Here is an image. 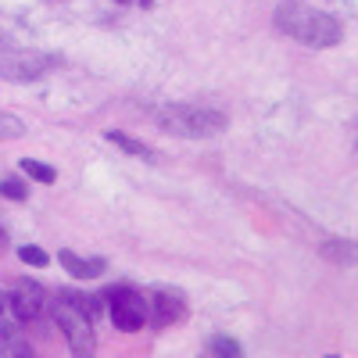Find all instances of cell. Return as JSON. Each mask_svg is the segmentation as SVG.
I'll return each instance as SVG.
<instances>
[{
    "instance_id": "obj_2",
    "label": "cell",
    "mask_w": 358,
    "mask_h": 358,
    "mask_svg": "<svg viewBox=\"0 0 358 358\" xmlns=\"http://www.w3.org/2000/svg\"><path fill=\"white\" fill-rule=\"evenodd\" d=\"M94 312L97 297H79V294H57L54 301V322L65 334L72 355H94Z\"/></svg>"
},
{
    "instance_id": "obj_13",
    "label": "cell",
    "mask_w": 358,
    "mask_h": 358,
    "mask_svg": "<svg viewBox=\"0 0 358 358\" xmlns=\"http://www.w3.org/2000/svg\"><path fill=\"white\" fill-rule=\"evenodd\" d=\"M208 351L219 355V358H241L244 355V348L236 344L233 337H212V341H208Z\"/></svg>"
},
{
    "instance_id": "obj_17",
    "label": "cell",
    "mask_w": 358,
    "mask_h": 358,
    "mask_svg": "<svg viewBox=\"0 0 358 358\" xmlns=\"http://www.w3.org/2000/svg\"><path fill=\"white\" fill-rule=\"evenodd\" d=\"M4 308H8V297H4V294H0V312H4Z\"/></svg>"
},
{
    "instance_id": "obj_8",
    "label": "cell",
    "mask_w": 358,
    "mask_h": 358,
    "mask_svg": "<svg viewBox=\"0 0 358 358\" xmlns=\"http://www.w3.org/2000/svg\"><path fill=\"white\" fill-rule=\"evenodd\" d=\"M57 262H62L65 273H72L76 280H97L104 273V258H79L76 251H62Z\"/></svg>"
},
{
    "instance_id": "obj_15",
    "label": "cell",
    "mask_w": 358,
    "mask_h": 358,
    "mask_svg": "<svg viewBox=\"0 0 358 358\" xmlns=\"http://www.w3.org/2000/svg\"><path fill=\"white\" fill-rule=\"evenodd\" d=\"M18 258H22L25 265H33V268L50 265V255H47L43 248H36V244H25V248H18Z\"/></svg>"
},
{
    "instance_id": "obj_1",
    "label": "cell",
    "mask_w": 358,
    "mask_h": 358,
    "mask_svg": "<svg viewBox=\"0 0 358 358\" xmlns=\"http://www.w3.org/2000/svg\"><path fill=\"white\" fill-rule=\"evenodd\" d=\"M276 29L294 36L297 43H305V47H337L344 40V29L334 15L305 8V4H297V0H290V4H283L276 11Z\"/></svg>"
},
{
    "instance_id": "obj_10",
    "label": "cell",
    "mask_w": 358,
    "mask_h": 358,
    "mask_svg": "<svg viewBox=\"0 0 358 358\" xmlns=\"http://www.w3.org/2000/svg\"><path fill=\"white\" fill-rule=\"evenodd\" d=\"M29 341H22L15 322H0V355H29Z\"/></svg>"
},
{
    "instance_id": "obj_3",
    "label": "cell",
    "mask_w": 358,
    "mask_h": 358,
    "mask_svg": "<svg viewBox=\"0 0 358 358\" xmlns=\"http://www.w3.org/2000/svg\"><path fill=\"white\" fill-rule=\"evenodd\" d=\"M158 126L172 136L183 140H201V136H215L229 126V118L215 108H197V104H169L155 111Z\"/></svg>"
},
{
    "instance_id": "obj_14",
    "label": "cell",
    "mask_w": 358,
    "mask_h": 358,
    "mask_svg": "<svg viewBox=\"0 0 358 358\" xmlns=\"http://www.w3.org/2000/svg\"><path fill=\"white\" fill-rule=\"evenodd\" d=\"M25 133V122L18 115H8V111H0V140H18Z\"/></svg>"
},
{
    "instance_id": "obj_12",
    "label": "cell",
    "mask_w": 358,
    "mask_h": 358,
    "mask_svg": "<svg viewBox=\"0 0 358 358\" xmlns=\"http://www.w3.org/2000/svg\"><path fill=\"white\" fill-rule=\"evenodd\" d=\"M22 172H25L29 179H36V183H54V179H57V172H54L50 165L36 162V158H22Z\"/></svg>"
},
{
    "instance_id": "obj_4",
    "label": "cell",
    "mask_w": 358,
    "mask_h": 358,
    "mask_svg": "<svg viewBox=\"0 0 358 358\" xmlns=\"http://www.w3.org/2000/svg\"><path fill=\"white\" fill-rule=\"evenodd\" d=\"M108 297H111L108 315H111V322H115V330L136 334V330H143V326H147V297H143V294H136V290H129V287H118V290H111Z\"/></svg>"
},
{
    "instance_id": "obj_11",
    "label": "cell",
    "mask_w": 358,
    "mask_h": 358,
    "mask_svg": "<svg viewBox=\"0 0 358 358\" xmlns=\"http://www.w3.org/2000/svg\"><path fill=\"white\" fill-rule=\"evenodd\" d=\"M322 255L330 258V262H337V265H351L355 262V244L351 241H326L322 244Z\"/></svg>"
},
{
    "instance_id": "obj_18",
    "label": "cell",
    "mask_w": 358,
    "mask_h": 358,
    "mask_svg": "<svg viewBox=\"0 0 358 358\" xmlns=\"http://www.w3.org/2000/svg\"><path fill=\"white\" fill-rule=\"evenodd\" d=\"M118 4H133V0H118Z\"/></svg>"
},
{
    "instance_id": "obj_16",
    "label": "cell",
    "mask_w": 358,
    "mask_h": 358,
    "mask_svg": "<svg viewBox=\"0 0 358 358\" xmlns=\"http://www.w3.org/2000/svg\"><path fill=\"white\" fill-rule=\"evenodd\" d=\"M0 197H8V201H25L29 190L18 183V179H0Z\"/></svg>"
},
{
    "instance_id": "obj_6",
    "label": "cell",
    "mask_w": 358,
    "mask_h": 358,
    "mask_svg": "<svg viewBox=\"0 0 358 358\" xmlns=\"http://www.w3.org/2000/svg\"><path fill=\"white\" fill-rule=\"evenodd\" d=\"M43 305H47V294H43V287H40L36 280H18V283H15V294L8 297V308L15 312L18 322L36 319V315L43 312Z\"/></svg>"
},
{
    "instance_id": "obj_19",
    "label": "cell",
    "mask_w": 358,
    "mask_h": 358,
    "mask_svg": "<svg viewBox=\"0 0 358 358\" xmlns=\"http://www.w3.org/2000/svg\"><path fill=\"white\" fill-rule=\"evenodd\" d=\"M0 43H4V36H0Z\"/></svg>"
},
{
    "instance_id": "obj_7",
    "label": "cell",
    "mask_w": 358,
    "mask_h": 358,
    "mask_svg": "<svg viewBox=\"0 0 358 358\" xmlns=\"http://www.w3.org/2000/svg\"><path fill=\"white\" fill-rule=\"evenodd\" d=\"M183 294L179 290H158L155 297H147V322H155V326H172L176 319H183Z\"/></svg>"
},
{
    "instance_id": "obj_5",
    "label": "cell",
    "mask_w": 358,
    "mask_h": 358,
    "mask_svg": "<svg viewBox=\"0 0 358 358\" xmlns=\"http://www.w3.org/2000/svg\"><path fill=\"white\" fill-rule=\"evenodd\" d=\"M54 65H62L54 54H4L0 57V79H8V83H36Z\"/></svg>"
},
{
    "instance_id": "obj_9",
    "label": "cell",
    "mask_w": 358,
    "mask_h": 358,
    "mask_svg": "<svg viewBox=\"0 0 358 358\" xmlns=\"http://www.w3.org/2000/svg\"><path fill=\"white\" fill-rule=\"evenodd\" d=\"M104 136H108V143L122 147L126 155L143 158V162H155V147H151V143H143V140H136V136H126V133H118V129H108Z\"/></svg>"
}]
</instances>
